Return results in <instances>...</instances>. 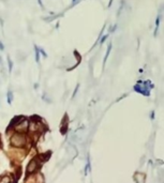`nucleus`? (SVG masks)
I'll return each mask as SVG.
<instances>
[{"mask_svg":"<svg viewBox=\"0 0 164 183\" xmlns=\"http://www.w3.org/2000/svg\"><path fill=\"white\" fill-rule=\"evenodd\" d=\"M11 144L15 147H23L26 144V137L23 133H16L11 137Z\"/></svg>","mask_w":164,"mask_h":183,"instance_id":"1","label":"nucleus"},{"mask_svg":"<svg viewBox=\"0 0 164 183\" xmlns=\"http://www.w3.org/2000/svg\"><path fill=\"white\" fill-rule=\"evenodd\" d=\"M28 124H29V122H28V120L27 119H25L24 118L20 122H19L16 127H15V130L17 132H19V133H23V132H26L27 130H28Z\"/></svg>","mask_w":164,"mask_h":183,"instance_id":"2","label":"nucleus"},{"mask_svg":"<svg viewBox=\"0 0 164 183\" xmlns=\"http://www.w3.org/2000/svg\"><path fill=\"white\" fill-rule=\"evenodd\" d=\"M38 166H39L38 159H33V160H31L30 163H29L28 166H27V173H33V172L37 170Z\"/></svg>","mask_w":164,"mask_h":183,"instance_id":"3","label":"nucleus"},{"mask_svg":"<svg viewBox=\"0 0 164 183\" xmlns=\"http://www.w3.org/2000/svg\"><path fill=\"white\" fill-rule=\"evenodd\" d=\"M24 119V117H15V118H14V119L12 120V122L11 123H10V127H16V125H17V124L19 123V122H20V121H22V120Z\"/></svg>","mask_w":164,"mask_h":183,"instance_id":"4","label":"nucleus"},{"mask_svg":"<svg viewBox=\"0 0 164 183\" xmlns=\"http://www.w3.org/2000/svg\"><path fill=\"white\" fill-rule=\"evenodd\" d=\"M9 182H10V178H9V177L0 178V183H9Z\"/></svg>","mask_w":164,"mask_h":183,"instance_id":"5","label":"nucleus"},{"mask_svg":"<svg viewBox=\"0 0 164 183\" xmlns=\"http://www.w3.org/2000/svg\"><path fill=\"white\" fill-rule=\"evenodd\" d=\"M50 152H48V153H46V154H42V155H41V157H42L41 160H42V161H47V160H48V157H50Z\"/></svg>","mask_w":164,"mask_h":183,"instance_id":"6","label":"nucleus"},{"mask_svg":"<svg viewBox=\"0 0 164 183\" xmlns=\"http://www.w3.org/2000/svg\"><path fill=\"white\" fill-rule=\"evenodd\" d=\"M111 49H112V44H110V45H108V48H107L106 55H105V58H104V62L106 61L107 57H108V55H110V52H111Z\"/></svg>","mask_w":164,"mask_h":183,"instance_id":"7","label":"nucleus"},{"mask_svg":"<svg viewBox=\"0 0 164 183\" xmlns=\"http://www.w3.org/2000/svg\"><path fill=\"white\" fill-rule=\"evenodd\" d=\"M40 52H39V48L38 47H35V60H37V62H39V59H40Z\"/></svg>","mask_w":164,"mask_h":183,"instance_id":"8","label":"nucleus"},{"mask_svg":"<svg viewBox=\"0 0 164 183\" xmlns=\"http://www.w3.org/2000/svg\"><path fill=\"white\" fill-rule=\"evenodd\" d=\"M107 37H108V35H107V34H106V35H104V37H102V40H101V42H100V44H103V43H104V41H105V40H106V39H107Z\"/></svg>","mask_w":164,"mask_h":183,"instance_id":"9","label":"nucleus"},{"mask_svg":"<svg viewBox=\"0 0 164 183\" xmlns=\"http://www.w3.org/2000/svg\"><path fill=\"white\" fill-rule=\"evenodd\" d=\"M8 101H9V103H11V100H12V95H11V93H10V92H9L8 93Z\"/></svg>","mask_w":164,"mask_h":183,"instance_id":"10","label":"nucleus"},{"mask_svg":"<svg viewBox=\"0 0 164 183\" xmlns=\"http://www.w3.org/2000/svg\"><path fill=\"white\" fill-rule=\"evenodd\" d=\"M9 69H10V71L12 70V62L10 61V60H9Z\"/></svg>","mask_w":164,"mask_h":183,"instance_id":"11","label":"nucleus"},{"mask_svg":"<svg viewBox=\"0 0 164 183\" xmlns=\"http://www.w3.org/2000/svg\"><path fill=\"white\" fill-rule=\"evenodd\" d=\"M0 49H3V45L0 43Z\"/></svg>","mask_w":164,"mask_h":183,"instance_id":"12","label":"nucleus"},{"mask_svg":"<svg viewBox=\"0 0 164 183\" xmlns=\"http://www.w3.org/2000/svg\"><path fill=\"white\" fill-rule=\"evenodd\" d=\"M9 183H14V182H11V181H10V182H9Z\"/></svg>","mask_w":164,"mask_h":183,"instance_id":"13","label":"nucleus"}]
</instances>
